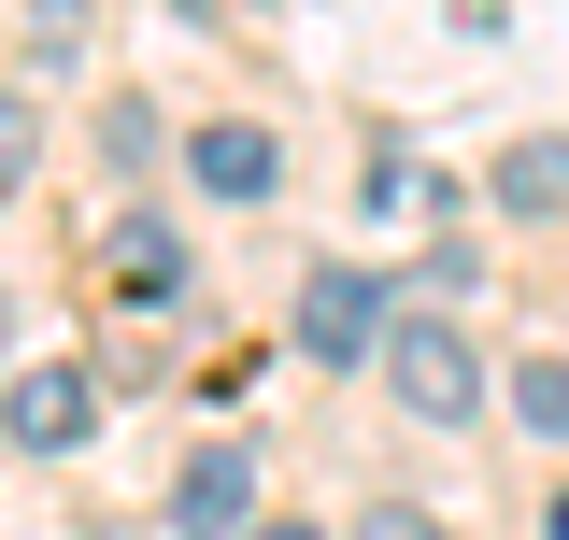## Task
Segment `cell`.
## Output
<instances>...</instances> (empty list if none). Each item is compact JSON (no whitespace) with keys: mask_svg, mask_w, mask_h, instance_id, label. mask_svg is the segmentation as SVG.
I'll use <instances>...</instances> for the list:
<instances>
[{"mask_svg":"<svg viewBox=\"0 0 569 540\" xmlns=\"http://www.w3.org/2000/svg\"><path fill=\"white\" fill-rule=\"evenodd\" d=\"M556 540H569V498H556Z\"/></svg>","mask_w":569,"mask_h":540,"instance_id":"9a60e30c","label":"cell"},{"mask_svg":"<svg viewBox=\"0 0 569 540\" xmlns=\"http://www.w3.org/2000/svg\"><path fill=\"white\" fill-rule=\"evenodd\" d=\"M0 356H14V284H0Z\"/></svg>","mask_w":569,"mask_h":540,"instance_id":"5bb4252c","label":"cell"},{"mask_svg":"<svg viewBox=\"0 0 569 540\" xmlns=\"http://www.w3.org/2000/svg\"><path fill=\"white\" fill-rule=\"evenodd\" d=\"M71 43H86V0H43V14H29V58L71 71Z\"/></svg>","mask_w":569,"mask_h":540,"instance_id":"8fae6325","label":"cell"},{"mask_svg":"<svg viewBox=\"0 0 569 540\" xmlns=\"http://www.w3.org/2000/svg\"><path fill=\"white\" fill-rule=\"evenodd\" d=\"M29 171H43V114H29V100H14V86H0V200H14V186H29Z\"/></svg>","mask_w":569,"mask_h":540,"instance_id":"9c48e42d","label":"cell"},{"mask_svg":"<svg viewBox=\"0 0 569 540\" xmlns=\"http://www.w3.org/2000/svg\"><path fill=\"white\" fill-rule=\"evenodd\" d=\"M485 200H498V213H569V142H556V129L512 142V157L485 171Z\"/></svg>","mask_w":569,"mask_h":540,"instance_id":"52a82bcc","label":"cell"},{"mask_svg":"<svg viewBox=\"0 0 569 540\" xmlns=\"http://www.w3.org/2000/svg\"><path fill=\"white\" fill-rule=\"evenodd\" d=\"M0 427H14V456H71V441H86V427H100V384H86V370H14V399H0Z\"/></svg>","mask_w":569,"mask_h":540,"instance_id":"277c9868","label":"cell"},{"mask_svg":"<svg viewBox=\"0 0 569 540\" xmlns=\"http://www.w3.org/2000/svg\"><path fill=\"white\" fill-rule=\"evenodd\" d=\"M100 157L142 171V157H157V100H100Z\"/></svg>","mask_w":569,"mask_h":540,"instance_id":"30bf717a","label":"cell"},{"mask_svg":"<svg viewBox=\"0 0 569 540\" xmlns=\"http://www.w3.org/2000/svg\"><path fill=\"white\" fill-rule=\"evenodd\" d=\"M512 412H527L541 441H569V370H556V356H527V370H512Z\"/></svg>","mask_w":569,"mask_h":540,"instance_id":"ba28073f","label":"cell"},{"mask_svg":"<svg viewBox=\"0 0 569 540\" xmlns=\"http://www.w3.org/2000/svg\"><path fill=\"white\" fill-rule=\"evenodd\" d=\"M299 356L313 370H370L385 356V270H313L299 284Z\"/></svg>","mask_w":569,"mask_h":540,"instance_id":"7a4b0ae2","label":"cell"},{"mask_svg":"<svg viewBox=\"0 0 569 540\" xmlns=\"http://www.w3.org/2000/svg\"><path fill=\"white\" fill-rule=\"evenodd\" d=\"M186 186H200V200H228V213H257L284 186V142L257 129V114H213L200 142H186Z\"/></svg>","mask_w":569,"mask_h":540,"instance_id":"3957f363","label":"cell"},{"mask_svg":"<svg viewBox=\"0 0 569 540\" xmlns=\"http://www.w3.org/2000/svg\"><path fill=\"white\" fill-rule=\"evenodd\" d=\"M356 540H441V527H427L413 498H370V512H356Z\"/></svg>","mask_w":569,"mask_h":540,"instance_id":"7c38bea8","label":"cell"},{"mask_svg":"<svg viewBox=\"0 0 569 540\" xmlns=\"http://www.w3.org/2000/svg\"><path fill=\"white\" fill-rule=\"evenodd\" d=\"M186 242H171V228H157V213H129V228H114V299H142V313H157V299H171V284H186Z\"/></svg>","mask_w":569,"mask_h":540,"instance_id":"8992f818","label":"cell"},{"mask_svg":"<svg viewBox=\"0 0 569 540\" xmlns=\"http://www.w3.org/2000/svg\"><path fill=\"white\" fill-rule=\"evenodd\" d=\"M171 527H186V540H228V527H257V456H242V441H213L200 470L171 483Z\"/></svg>","mask_w":569,"mask_h":540,"instance_id":"5b68a950","label":"cell"},{"mask_svg":"<svg viewBox=\"0 0 569 540\" xmlns=\"http://www.w3.org/2000/svg\"><path fill=\"white\" fill-rule=\"evenodd\" d=\"M370 370L399 384L413 427H470V412H485V356L441 328V313H385V356H370Z\"/></svg>","mask_w":569,"mask_h":540,"instance_id":"6da1fadb","label":"cell"},{"mask_svg":"<svg viewBox=\"0 0 569 540\" xmlns=\"http://www.w3.org/2000/svg\"><path fill=\"white\" fill-rule=\"evenodd\" d=\"M242 540H313V527H299V512H271V527H242Z\"/></svg>","mask_w":569,"mask_h":540,"instance_id":"4fadbf2b","label":"cell"}]
</instances>
